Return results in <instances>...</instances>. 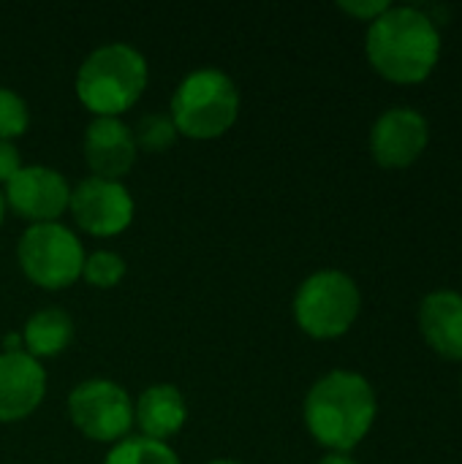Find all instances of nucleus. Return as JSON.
<instances>
[{
	"instance_id": "nucleus-2",
	"label": "nucleus",
	"mask_w": 462,
	"mask_h": 464,
	"mask_svg": "<svg viewBox=\"0 0 462 464\" xmlns=\"http://www.w3.org/2000/svg\"><path fill=\"white\" fill-rule=\"evenodd\" d=\"M376 411L373 386L357 372L335 370L308 392L305 424L321 446L346 454L365 440L376 421Z\"/></svg>"
},
{
	"instance_id": "nucleus-22",
	"label": "nucleus",
	"mask_w": 462,
	"mask_h": 464,
	"mask_svg": "<svg viewBox=\"0 0 462 464\" xmlns=\"http://www.w3.org/2000/svg\"><path fill=\"white\" fill-rule=\"evenodd\" d=\"M319 464H357L349 454H340V451H332V454H327L324 459Z\"/></svg>"
},
{
	"instance_id": "nucleus-23",
	"label": "nucleus",
	"mask_w": 462,
	"mask_h": 464,
	"mask_svg": "<svg viewBox=\"0 0 462 464\" xmlns=\"http://www.w3.org/2000/svg\"><path fill=\"white\" fill-rule=\"evenodd\" d=\"M3 215H5V198H3V193H0V223H3Z\"/></svg>"
},
{
	"instance_id": "nucleus-1",
	"label": "nucleus",
	"mask_w": 462,
	"mask_h": 464,
	"mask_svg": "<svg viewBox=\"0 0 462 464\" xmlns=\"http://www.w3.org/2000/svg\"><path fill=\"white\" fill-rule=\"evenodd\" d=\"M368 60L389 82L417 84L433 73L441 57L436 19L417 5H389L368 27Z\"/></svg>"
},
{
	"instance_id": "nucleus-3",
	"label": "nucleus",
	"mask_w": 462,
	"mask_h": 464,
	"mask_svg": "<svg viewBox=\"0 0 462 464\" xmlns=\"http://www.w3.org/2000/svg\"><path fill=\"white\" fill-rule=\"evenodd\" d=\"M147 84V63L128 44H106L90 52L76 73L79 101L98 117H117L131 109Z\"/></svg>"
},
{
	"instance_id": "nucleus-24",
	"label": "nucleus",
	"mask_w": 462,
	"mask_h": 464,
	"mask_svg": "<svg viewBox=\"0 0 462 464\" xmlns=\"http://www.w3.org/2000/svg\"><path fill=\"white\" fill-rule=\"evenodd\" d=\"M207 464H240V462H231V459H215V462H207Z\"/></svg>"
},
{
	"instance_id": "nucleus-12",
	"label": "nucleus",
	"mask_w": 462,
	"mask_h": 464,
	"mask_svg": "<svg viewBox=\"0 0 462 464\" xmlns=\"http://www.w3.org/2000/svg\"><path fill=\"white\" fill-rule=\"evenodd\" d=\"M84 160L93 177L120 182L136 160L133 130L120 117H95L84 130Z\"/></svg>"
},
{
	"instance_id": "nucleus-13",
	"label": "nucleus",
	"mask_w": 462,
	"mask_h": 464,
	"mask_svg": "<svg viewBox=\"0 0 462 464\" xmlns=\"http://www.w3.org/2000/svg\"><path fill=\"white\" fill-rule=\"evenodd\" d=\"M419 329L438 356L462 362V294H428L419 307Z\"/></svg>"
},
{
	"instance_id": "nucleus-9",
	"label": "nucleus",
	"mask_w": 462,
	"mask_h": 464,
	"mask_svg": "<svg viewBox=\"0 0 462 464\" xmlns=\"http://www.w3.org/2000/svg\"><path fill=\"white\" fill-rule=\"evenodd\" d=\"M5 201L16 215L35 223H54L71 204L68 182L49 166H22L5 185Z\"/></svg>"
},
{
	"instance_id": "nucleus-18",
	"label": "nucleus",
	"mask_w": 462,
	"mask_h": 464,
	"mask_svg": "<svg viewBox=\"0 0 462 464\" xmlns=\"http://www.w3.org/2000/svg\"><path fill=\"white\" fill-rule=\"evenodd\" d=\"M125 275V261L112 253V250H98L84 256V266H82V277L95 285V288H112L123 280Z\"/></svg>"
},
{
	"instance_id": "nucleus-25",
	"label": "nucleus",
	"mask_w": 462,
	"mask_h": 464,
	"mask_svg": "<svg viewBox=\"0 0 462 464\" xmlns=\"http://www.w3.org/2000/svg\"><path fill=\"white\" fill-rule=\"evenodd\" d=\"M460 386H462V381H460Z\"/></svg>"
},
{
	"instance_id": "nucleus-8",
	"label": "nucleus",
	"mask_w": 462,
	"mask_h": 464,
	"mask_svg": "<svg viewBox=\"0 0 462 464\" xmlns=\"http://www.w3.org/2000/svg\"><path fill=\"white\" fill-rule=\"evenodd\" d=\"M71 212L93 237H114L133 220V198L117 179L87 177L71 190Z\"/></svg>"
},
{
	"instance_id": "nucleus-17",
	"label": "nucleus",
	"mask_w": 462,
	"mask_h": 464,
	"mask_svg": "<svg viewBox=\"0 0 462 464\" xmlns=\"http://www.w3.org/2000/svg\"><path fill=\"white\" fill-rule=\"evenodd\" d=\"M174 139H177V128H174L169 114H144L136 122V130H133V141L142 144L150 152L169 150L174 144Z\"/></svg>"
},
{
	"instance_id": "nucleus-15",
	"label": "nucleus",
	"mask_w": 462,
	"mask_h": 464,
	"mask_svg": "<svg viewBox=\"0 0 462 464\" xmlns=\"http://www.w3.org/2000/svg\"><path fill=\"white\" fill-rule=\"evenodd\" d=\"M74 337V324L63 310H38L25 326V345L33 359L57 356Z\"/></svg>"
},
{
	"instance_id": "nucleus-16",
	"label": "nucleus",
	"mask_w": 462,
	"mask_h": 464,
	"mask_svg": "<svg viewBox=\"0 0 462 464\" xmlns=\"http://www.w3.org/2000/svg\"><path fill=\"white\" fill-rule=\"evenodd\" d=\"M103 464H180V459L166 443L147 438H125L109 451Z\"/></svg>"
},
{
	"instance_id": "nucleus-5",
	"label": "nucleus",
	"mask_w": 462,
	"mask_h": 464,
	"mask_svg": "<svg viewBox=\"0 0 462 464\" xmlns=\"http://www.w3.org/2000/svg\"><path fill=\"white\" fill-rule=\"evenodd\" d=\"M362 307L357 283L338 272L324 269L310 275L294 296V318L300 329L316 340H332L351 329Z\"/></svg>"
},
{
	"instance_id": "nucleus-4",
	"label": "nucleus",
	"mask_w": 462,
	"mask_h": 464,
	"mask_svg": "<svg viewBox=\"0 0 462 464\" xmlns=\"http://www.w3.org/2000/svg\"><path fill=\"white\" fill-rule=\"evenodd\" d=\"M240 111L234 82L218 68L188 73L172 98V122L177 133L191 139H215L226 133Z\"/></svg>"
},
{
	"instance_id": "nucleus-20",
	"label": "nucleus",
	"mask_w": 462,
	"mask_h": 464,
	"mask_svg": "<svg viewBox=\"0 0 462 464\" xmlns=\"http://www.w3.org/2000/svg\"><path fill=\"white\" fill-rule=\"evenodd\" d=\"M338 8L346 11V14H351V16H357V19H362V22H373V19H378V16L389 8V3H387V0H368V3L340 0Z\"/></svg>"
},
{
	"instance_id": "nucleus-21",
	"label": "nucleus",
	"mask_w": 462,
	"mask_h": 464,
	"mask_svg": "<svg viewBox=\"0 0 462 464\" xmlns=\"http://www.w3.org/2000/svg\"><path fill=\"white\" fill-rule=\"evenodd\" d=\"M22 169L19 152L11 141H0V182H11V177Z\"/></svg>"
},
{
	"instance_id": "nucleus-11",
	"label": "nucleus",
	"mask_w": 462,
	"mask_h": 464,
	"mask_svg": "<svg viewBox=\"0 0 462 464\" xmlns=\"http://www.w3.org/2000/svg\"><path fill=\"white\" fill-rule=\"evenodd\" d=\"M46 392V375L25 351L0 353V421H19L30 416Z\"/></svg>"
},
{
	"instance_id": "nucleus-7",
	"label": "nucleus",
	"mask_w": 462,
	"mask_h": 464,
	"mask_svg": "<svg viewBox=\"0 0 462 464\" xmlns=\"http://www.w3.org/2000/svg\"><path fill=\"white\" fill-rule=\"evenodd\" d=\"M68 416L90 440L114 443L125 440L133 424V402L112 381H84L68 397Z\"/></svg>"
},
{
	"instance_id": "nucleus-14",
	"label": "nucleus",
	"mask_w": 462,
	"mask_h": 464,
	"mask_svg": "<svg viewBox=\"0 0 462 464\" xmlns=\"http://www.w3.org/2000/svg\"><path fill=\"white\" fill-rule=\"evenodd\" d=\"M188 408L177 386L161 383L150 386L139 402H136V424L144 432L147 440L166 443L172 435H177L185 424Z\"/></svg>"
},
{
	"instance_id": "nucleus-19",
	"label": "nucleus",
	"mask_w": 462,
	"mask_h": 464,
	"mask_svg": "<svg viewBox=\"0 0 462 464\" xmlns=\"http://www.w3.org/2000/svg\"><path fill=\"white\" fill-rule=\"evenodd\" d=\"M30 114L25 98H19L14 90L0 87V141H11L14 136H22L27 130Z\"/></svg>"
},
{
	"instance_id": "nucleus-10",
	"label": "nucleus",
	"mask_w": 462,
	"mask_h": 464,
	"mask_svg": "<svg viewBox=\"0 0 462 464\" xmlns=\"http://www.w3.org/2000/svg\"><path fill=\"white\" fill-rule=\"evenodd\" d=\"M428 139V120L417 109L395 106L376 120L370 130V152L384 169H406L425 152Z\"/></svg>"
},
{
	"instance_id": "nucleus-6",
	"label": "nucleus",
	"mask_w": 462,
	"mask_h": 464,
	"mask_svg": "<svg viewBox=\"0 0 462 464\" xmlns=\"http://www.w3.org/2000/svg\"><path fill=\"white\" fill-rule=\"evenodd\" d=\"M22 272L41 288L57 291L71 285L84 266V250L79 239L60 223L30 226L16 247Z\"/></svg>"
}]
</instances>
